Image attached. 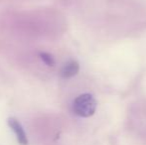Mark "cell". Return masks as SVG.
<instances>
[{"label":"cell","instance_id":"obj_4","mask_svg":"<svg viewBox=\"0 0 146 145\" xmlns=\"http://www.w3.org/2000/svg\"><path fill=\"white\" fill-rule=\"evenodd\" d=\"M39 57L42 60V62L44 63L45 65H47L48 67H53L55 66V59L54 57L52 56L51 54L47 52H40L39 53Z\"/></svg>","mask_w":146,"mask_h":145},{"label":"cell","instance_id":"obj_1","mask_svg":"<svg viewBox=\"0 0 146 145\" xmlns=\"http://www.w3.org/2000/svg\"><path fill=\"white\" fill-rule=\"evenodd\" d=\"M98 103L94 97L90 93H83L79 95L73 103V110L78 116L90 117L94 115L96 110Z\"/></svg>","mask_w":146,"mask_h":145},{"label":"cell","instance_id":"obj_2","mask_svg":"<svg viewBox=\"0 0 146 145\" xmlns=\"http://www.w3.org/2000/svg\"><path fill=\"white\" fill-rule=\"evenodd\" d=\"M8 126L10 127L11 131L15 134V137L17 139L18 143L20 145H27L28 144V137L25 132V129L19 122V120L16 117H9L7 119Z\"/></svg>","mask_w":146,"mask_h":145},{"label":"cell","instance_id":"obj_3","mask_svg":"<svg viewBox=\"0 0 146 145\" xmlns=\"http://www.w3.org/2000/svg\"><path fill=\"white\" fill-rule=\"evenodd\" d=\"M80 71V65L77 61H69L67 62L63 67H62L61 71H60V75L63 79H68L71 77H75Z\"/></svg>","mask_w":146,"mask_h":145}]
</instances>
